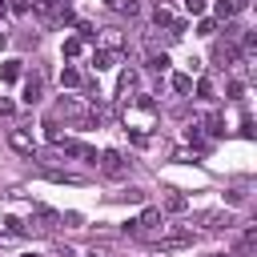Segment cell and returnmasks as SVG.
<instances>
[{
  "instance_id": "17",
  "label": "cell",
  "mask_w": 257,
  "mask_h": 257,
  "mask_svg": "<svg viewBox=\"0 0 257 257\" xmlns=\"http://www.w3.org/2000/svg\"><path fill=\"white\" fill-rule=\"evenodd\" d=\"M169 84H173V92H181V96H189V92H193V76H189V72H173V80H169Z\"/></svg>"
},
{
  "instance_id": "18",
  "label": "cell",
  "mask_w": 257,
  "mask_h": 257,
  "mask_svg": "<svg viewBox=\"0 0 257 257\" xmlns=\"http://www.w3.org/2000/svg\"><path fill=\"white\" fill-rule=\"evenodd\" d=\"M145 68H149V72H169V56H165V52H149Z\"/></svg>"
},
{
  "instance_id": "14",
  "label": "cell",
  "mask_w": 257,
  "mask_h": 257,
  "mask_svg": "<svg viewBox=\"0 0 257 257\" xmlns=\"http://www.w3.org/2000/svg\"><path fill=\"white\" fill-rule=\"evenodd\" d=\"M185 209H189V201L177 189H165V213H185Z\"/></svg>"
},
{
  "instance_id": "13",
  "label": "cell",
  "mask_w": 257,
  "mask_h": 257,
  "mask_svg": "<svg viewBox=\"0 0 257 257\" xmlns=\"http://www.w3.org/2000/svg\"><path fill=\"white\" fill-rule=\"evenodd\" d=\"M84 84V76H80V68H72V64H64L60 68V88H80Z\"/></svg>"
},
{
  "instance_id": "31",
  "label": "cell",
  "mask_w": 257,
  "mask_h": 257,
  "mask_svg": "<svg viewBox=\"0 0 257 257\" xmlns=\"http://www.w3.org/2000/svg\"><path fill=\"white\" fill-rule=\"evenodd\" d=\"M20 257H36V253H20Z\"/></svg>"
},
{
  "instance_id": "28",
  "label": "cell",
  "mask_w": 257,
  "mask_h": 257,
  "mask_svg": "<svg viewBox=\"0 0 257 257\" xmlns=\"http://www.w3.org/2000/svg\"><path fill=\"white\" fill-rule=\"evenodd\" d=\"M4 44H8V32H4V24H0V48H4Z\"/></svg>"
},
{
  "instance_id": "1",
  "label": "cell",
  "mask_w": 257,
  "mask_h": 257,
  "mask_svg": "<svg viewBox=\"0 0 257 257\" xmlns=\"http://www.w3.org/2000/svg\"><path fill=\"white\" fill-rule=\"evenodd\" d=\"M157 100H153V92H133L128 100H124V133H141V137H149V128H157Z\"/></svg>"
},
{
  "instance_id": "10",
  "label": "cell",
  "mask_w": 257,
  "mask_h": 257,
  "mask_svg": "<svg viewBox=\"0 0 257 257\" xmlns=\"http://www.w3.org/2000/svg\"><path fill=\"white\" fill-rule=\"evenodd\" d=\"M209 233H221V229H233V213H205L201 217Z\"/></svg>"
},
{
  "instance_id": "12",
  "label": "cell",
  "mask_w": 257,
  "mask_h": 257,
  "mask_svg": "<svg viewBox=\"0 0 257 257\" xmlns=\"http://www.w3.org/2000/svg\"><path fill=\"white\" fill-rule=\"evenodd\" d=\"M197 124H201L209 137H225V116H221V112H209V116H205V120H197Z\"/></svg>"
},
{
  "instance_id": "4",
  "label": "cell",
  "mask_w": 257,
  "mask_h": 257,
  "mask_svg": "<svg viewBox=\"0 0 257 257\" xmlns=\"http://www.w3.org/2000/svg\"><path fill=\"white\" fill-rule=\"evenodd\" d=\"M32 12L44 24H64L68 20V0H32Z\"/></svg>"
},
{
  "instance_id": "23",
  "label": "cell",
  "mask_w": 257,
  "mask_h": 257,
  "mask_svg": "<svg viewBox=\"0 0 257 257\" xmlns=\"http://www.w3.org/2000/svg\"><path fill=\"white\" fill-rule=\"evenodd\" d=\"M205 8H209V0H185V12L189 16H205Z\"/></svg>"
},
{
  "instance_id": "30",
  "label": "cell",
  "mask_w": 257,
  "mask_h": 257,
  "mask_svg": "<svg viewBox=\"0 0 257 257\" xmlns=\"http://www.w3.org/2000/svg\"><path fill=\"white\" fill-rule=\"evenodd\" d=\"M205 257H237V253H205Z\"/></svg>"
},
{
  "instance_id": "21",
  "label": "cell",
  "mask_w": 257,
  "mask_h": 257,
  "mask_svg": "<svg viewBox=\"0 0 257 257\" xmlns=\"http://www.w3.org/2000/svg\"><path fill=\"white\" fill-rule=\"evenodd\" d=\"M80 48H84V40H80V36H68L60 52H64V60H76V56H80Z\"/></svg>"
},
{
  "instance_id": "20",
  "label": "cell",
  "mask_w": 257,
  "mask_h": 257,
  "mask_svg": "<svg viewBox=\"0 0 257 257\" xmlns=\"http://www.w3.org/2000/svg\"><path fill=\"white\" fill-rule=\"evenodd\" d=\"M0 229H4V237H24V221L20 217H4Z\"/></svg>"
},
{
  "instance_id": "2",
  "label": "cell",
  "mask_w": 257,
  "mask_h": 257,
  "mask_svg": "<svg viewBox=\"0 0 257 257\" xmlns=\"http://www.w3.org/2000/svg\"><path fill=\"white\" fill-rule=\"evenodd\" d=\"M161 225H165V213H161L157 205H149L137 221H128V225H124V233H128V237H141V241H153V237L161 233Z\"/></svg>"
},
{
  "instance_id": "32",
  "label": "cell",
  "mask_w": 257,
  "mask_h": 257,
  "mask_svg": "<svg viewBox=\"0 0 257 257\" xmlns=\"http://www.w3.org/2000/svg\"><path fill=\"white\" fill-rule=\"evenodd\" d=\"M0 16H4V0H0Z\"/></svg>"
},
{
  "instance_id": "25",
  "label": "cell",
  "mask_w": 257,
  "mask_h": 257,
  "mask_svg": "<svg viewBox=\"0 0 257 257\" xmlns=\"http://www.w3.org/2000/svg\"><path fill=\"white\" fill-rule=\"evenodd\" d=\"M8 4H12V12H28L32 8V0H8Z\"/></svg>"
},
{
  "instance_id": "19",
  "label": "cell",
  "mask_w": 257,
  "mask_h": 257,
  "mask_svg": "<svg viewBox=\"0 0 257 257\" xmlns=\"http://www.w3.org/2000/svg\"><path fill=\"white\" fill-rule=\"evenodd\" d=\"M20 76H24L20 60H4V64H0V80H20Z\"/></svg>"
},
{
  "instance_id": "6",
  "label": "cell",
  "mask_w": 257,
  "mask_h": 257,
  "mask_svg": "<svg viewBox=\"0 0 257 257\" xmlns=\"http://www.w3.org/2000/svg\"><path fill=\"white\" fill-rule=\"evenodd\" d=\"M120 56H124V52H116V48H96V52H92V64H96V72H108V68L120 64Z\"/></svg>"
},
{
  "instance_id": "26",
  "label": "cell",
  "mask_w": 257,
  "mask_h": 257,
  "mask_svg": "<svg viewBox=\"0 0 257 257\" xmlns=\"http://www.w3.org/2000/svg\"><path fill=\"white\" fill-rule=\"evenodd\" d=\"M12 112H16V104L12 100H0V116H12Z\"/></svg>"
},
{
  "instance_id": "9",
  "label": "cell",
  "mask_w": 257,
  "mask_h": 257,
  "mask_svg": "<svg viewBox=\"0 0 257 257\" xmlns=\"http://www.w3.org/2000/svg\"><path fill=\"white\" fill-rule=\"evenodd\" d=\"M40 96H44V80H40V72L24 76V104H36Z\"/></svg>"
},
{
  "instance_id": "15",
  "label": "cell",
  "mask_w": 257,
  "mask_h": 257,
  "mask_svg": "<svg viewBox=\"0 0 257 257\" xmlns=\"http://www.w3.org/2000/svg\"><path fill=\"white\" fill-rule=\"evenodd\" d=\"M253 249H257V229H253V225H249V229H245V233H241V241H237V257H249V253H253Z\"/></svg>"
},
{
  "instance_id": "22",
  "label": "cell",
  "mask_w": 257,
  "mask_h": 257,
  "mask_svg": "<svg viewBox=\"0 0 257 257\" xmlns=\"http://www.w3.org/2000/svg\"><path fill=\"white\" fill-rule=\"evenodd\" d=\"M193 88H197V100H217V96H213V84H209L205 76H197V80H193Z\"/></svg>"
},
{
  "instance_id": "27",
  "label": "cell",
  "mask_w": 257,
  "mask_h": 257,
  "mask_svg": "<svg viewBox=\"0 0 257 257\" xmlns=\"http://www.w3.org/2000/svg\"><path fill=\"white\" fill-rule=\"evenodd\" d=\"M52 257H76V253H72L68 245H56V249H52Z\"/></svg>"
},
{
  "instance_id": "5",
  "label": "cell",
  "mask_w": 257,
  "mask_h": 257,
  "mask_svg": "<svg viewBox=\"0 0 257 257\" xmlns=\"http://www.w3.org/2000/svg\"><path fill=\"white\" fill-rule=\"evenodd\" d=\"M8 149L12 153H20V157H36V141H32V133L28 128H8Z\"/></svg>"
},
{
  "instance_id": "33",
  "label": "cell",
  "mask_w": 257,
  "mask_h": 257,
  "mask_svg": "<svg viewBox=\"0 0 257 257\" xmlns=\"http://www.w3.org/2000/svg\"><path fill=\"white\" fill-rule=\"evenodd\" d=\"M0 237H4V229H0Z\"/></svg>"
},
{
  "instance_id": "24",
  "label": "cell",
  "mask_w": 257,
  "mask_h": 257,
  "mask_svg": "<svg viewBox=\"0 0 257 257\" xmlns=\"http://www.w3.org/2000/svg\"><path fill=\"white\" fill-rule=\"evenodd\" d=\"M197 32H201V36H213V32H217V20L201 16V20H197Z\"/></svg>"
},
{
  "instance_id": "3",
  "label": "cell",
  "mask_w": 257,
  "mask_h": 257,
  "mask_svg": "<svg viewBox=\"0 0 257 257\" xmlns=\"http://www.w3.org/2000/svg\"><path fill=\"white\" fill-rule=\"evenodd\" d=\"M128 157L120 153V149H104L100 157H96V169L104 173V177H112V181H120V177H128Z\"/></svg>"
},
{
  "instance_id": "29",
  "label": "cell",
  "mask_w": 257,
  "mask_h": 257,
  "mask_svg": "<svg viewBox=\"0 0 257 257\" xmlns=\"http://www.w3.org/2000/svg\"><path fill=\"white\" fill-rule=\"evenodd\" d=\"M88 257H108V253H104V249H92V253H88Z\"/></svg>"
},
{
  "instance_id": "8",
  "label": "cell",
  "mask_w": 257,
  "mask_h": 257,
  "mask_svg": "<svg viewBox=\"0 0 257 257\" xmlns=\"http://www.w3.org/2000/svg\"><path fill=\"white\" fill-rule=\"evenodd\" d=\"M96 48H116V52H124V36H120V28H100L96 32Z\"/></svg>"
},
{
  "instance_id": "16",
  "label": "cell",
  "mask_w": 257,
  "mask_h": 257,
  "mask_svg": "<svg viewBox=\"0 0 257 257\" xmlns=\"http://www.w3.org/2000/svg\"><path fill=\"white\" fill-rule=\"evenodd\" d=\"M173 20H177V16H173V8H169V4H157V8H153V24L173 28Z\"/></svg>"
},
{
  "instance_id": "7",
  "label": "cell",
  "mask_w": 257,
  "mask_h": 257,
  "mask_svg": "<svg viewBox=\"0 0 257 257\" xmlns=\"http://www.w3.org/2000/svg\"><path fill=\"white\" fill-rule=\"evenodd\" d=\"M137 84H141V72H137V68H124V72H120V80H116V96H120V100H128V96L137 92Z\"/></svg>"
},
{
  "instance_id": "11",
  "label": "cell",
  "mask_w": 257,
  "mask_h": 257,
  "mask_svg": "<svg viewBox=\"0 0 257 257\" xmlns=\"http://www.w3.org/2000/svg\"><path fill=\"white\" fill-rule=\"evenodd\" d=\"M249 8V0H217V16L221 20H233L237 12H245Z\"/></svg>"
}]
</instances>
